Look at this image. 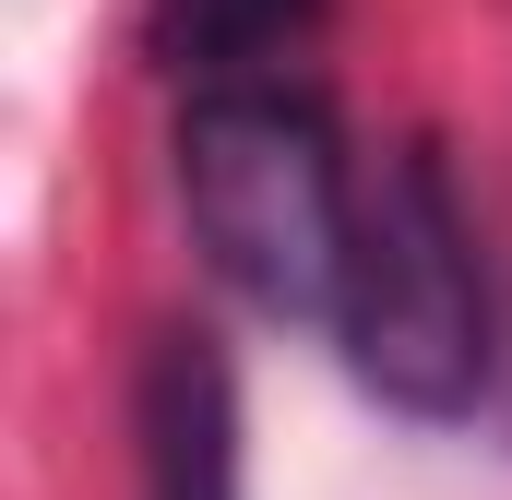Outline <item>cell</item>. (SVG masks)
Returning a JSON list of instances; mask_svg holds the SVG:
<instances>
[{
    "instance_id": "cell-1",
    "label": "cell",
    "mask_w": 512,
    "mask_h": 500,
    "mask_svg": "<svg viewBox=\"0 0 512 500\" xmlns=\"http://www.w3.org/2000/svg\"><path fill=\"white\" fill-rule=\"evenodd\" d=\"M358 167L310 84H215L179 108V215L215 286L262 322H334L358 262Z\"/></svg>"
},
{
    "instance_id": "cell-2",
    "label": "cell",
    "mask_w": 512,
    "mask_h": 500,
    "mask_svg": "<svg viewBox=\"0 0 512 500\" xmlns=\"http://www.w3.org/2000/svg\"><path fill=\"white\" fill-rule=\"evenodd\" d=\"M346 370L370 405L453 429L489 393V262H477V215L453 191V155L429 131H405L382 179L358 191V262H346Z\"/></svg>"
},
{
    "instance_id": "cell-3",
    "label": "cell",
    "mask_w": 512,
    "mask_h": 500,
    "mask_svg": "<svg viewBox=\"0 0 512 500\" xmlns=\"http://www.w3.org/2000/svg\"><path fill=\"white\" fill-rule=\"evenodd\" d=\"M131 477L143 500H239V370L215 322H155L131 370Z\"/></svg>"
},
{
    "instance_id": "cell-4",
    "label": "cell",
    "mask_w": 512,
    "mask_h": 500,
    "mask_svg": "<svg viewBox=\"0 0 512 500\" xmlns=\"http://www.w3.org/2000/svg\"><path fill=\"white\" fill-rule=\"evenodd\" d=\"M334 0H143V48L215 96V84H286V60L322 36Z\"/></svg>"
}]
</instances>
